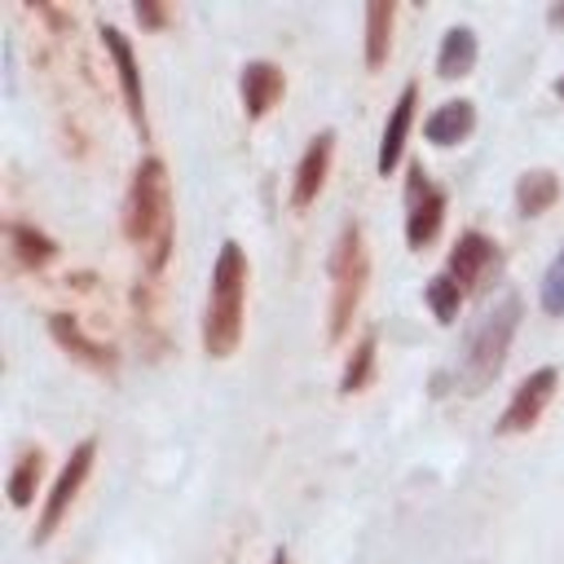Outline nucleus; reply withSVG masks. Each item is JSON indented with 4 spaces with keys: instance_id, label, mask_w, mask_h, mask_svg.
I'll return each mask as SVG.
<instances>
[{
    "instance_id": "9b49d317",
    "label": "nucleus",
    "mask_w": 564,
    "mask_h": 564,
    "mask_svg": "<svg viewBox=\"0 0 564 564\" xmlns=\"http://www.w3.org/2000/svg\"><path fill=\"white\" fill-rule=\"evenodd\" d=\"M282 93H286V79L273 62H247L242 66V106L251 119H264Z\"/></svg>"
},
{
    "instance_id": "0eeeda50",
    "label": "nucleus",
    "mask_w": 564,
    "mask_h": 564,
    "mask_svg": "<svg viewBox=\"0 0 564 564\" xmlns=\"http://www.w3.org/2000/svg\"><path fill=\"white\" fill-rule=\"evenodd\" d=\"M551 392H555V370H551V366L533 370V375H529V379L516 388V397L507 401V410H502V419H498V436L529 432V427L542 419V410H546Z\"/></svg>"
},
{
    "instance_id": "f8f14e48",
    "label": "nucleus",
    "mask_w": 564,
    "mask_h": 564,
    "mask_svg": "<svg viewBox=\"0 0 564 564\" xmlns=\"http://www.w3.org/2000/svg\"><path fill=\"white\" fill-rule=\"evenodd\" d=\"M414 101H419V88H414V84H405V88H401V97H397V106H392V115H388V123H383V141H379V159H375L379 176H388V172L401 163L405 132H410V119H414Z\"/></svg>"
},
{
    "instance_id": "f03ea898",
    "label": "nucleus",
    "mask_w": 564,
    "mask_h": 564,
    "mask_svg": "<svg viewBox=\"0 0 564 564\" xmlns=\"http://www.w3.org/2000/svg\"><path fill=\"white\" fill-rule=\"evenodd\" d=\"M242 300H247V256L238 242H225L212 264L207 317H203V352L225 361L242 339Z\"/></svg>"
},
{
    "instance_id": "b1692460",
    "label": "nucleus",
    "mask_w": 564,
    "mask_h": 564,
    "mask_svg": "<svg viewBox=\"0 0 564 564\" xmlns=\"http://www.w3.org/2000/svg\"><path fill=\"white\" fill-rule=\"evenodd\" d=\"M551 22H564V4H560V9H551Z\"/></svg>"
},
{
    "instance_id": "2eb2a0df",
    "label": "nucleus",
    "mask_w": 564,
    "mask_h": 564,
    "mask_svg": "<svg viewBox=\"0 0 564 564\" xmlns=\"http://www.w3.org/2000/svg\"><path fill=\"white\" fill-rule=\"evenodd\" d=\"M392 18H397V4H392V0L366 4V66H370V70L388 62V48H392Z\"/></svg>"
},
{
    "instance_id": "7ed1b4c3",
    "label": "nucleus",
    "mask_w": 564,
    "mask_h": 564,
    "mask_svg": "<svg viewBox=\"0 0 564 564\" xmlns=\"http://www.w3.org/2000/svg\"><path fill=\"white\" fill-rule=\"evenodd\" d=\"M366 278H370V260H366V238L361 225H344L335 247H330V317H326V339H344V330L352 326V313L366 295Z\"/></svg>"
},
{
    "instance_id": "20e7f679",
    "label": "nucleus",
    "mask_w": 564,
    "mask_h": 564,
    "mask_svg": "<svg viewBox=\"0 0 564 564\" xmlns=\"http://www.w3.org/2000/svg\"><path fill=\"white\" fill-rule=\"evenodd\" d=\"M516 326H520V295H507L494 313H485V322L467 339V357H463V370H458L463 392L476 397V392H485L494 383V375L507 361V348H511Z\"/></svg>"
},
{
    "instance_id": "ddd939ff",
    "label": "nucleus",
    "mask_w": 564,
    "mask_h": 564,
    "mask_svg": "<svg viewBox=\"0 0 564 564\" xmlns=\"http://www.w3.org/2000/svg\"><path fill=\"white\" fill-rule=\"evenodd\" d=\"M471 128H476V106H471V101H445V106H436V110L427 115L423 137H427L432 145H454V141H463Z\"/></svg>"
},
{
    "instance_id": "dca6fc26",
    "label": "nucleus",
    "mask_w": 564,
    "mask_h": 564,
    "mask_svg": "<svg viewBox=\"0 0 564 564\" xmlns=\"http://www.w3.org/2000/svg\"><path fill=\"white\" fill-rule=\"evenodd\" d=\"M476 66V35L467 26H449L445 40H441V53H436V75L441 79H458Z\"/></svg>"
},
{
    "instance_id": "aec40b11",
    "label": "nucleus",
    "mask_w": 564,
    "mask_h": 564,
    "mask_svg": "<svg viewBox=\"0 0 564 564\" xmlns=\"http://www.w3.org/2000/svg\"><path fill=\"white\" fill-rule=\"evenodd\" d=\"M370 370H375V330H366L361 344L352 348V357H348V366H344V379H339V392H344V397L361 392V388L370 383Z\"/></svg>"
},
{
    "instance_id": "39448f33",
    "label": "nucleus",
    "mask_w": 564,
    "mask_h": 564,
    "mask_svg": "<svg viewBox=\"0 0 564 564\" xmlns=\"http://www.w3.org/2000/svg\"><path fill=\"white\" fill-rule=\"evenodd\" d=\"M93 454H97V441H79V445L70 449V458H66L62 476L53 480V494H48V502H44V511H40V524H35V542H48V538L57 533L62 516L70 511L75 494L84 489V480H88V471H93Z\"/></svg>"
},
{
    "instance_id": "f257e3e1",
    "label": "nucleus",
    "mask_w": 564,
    "mask_h": 564,
    "mask_svg": "<svg viewBox=\"0 0 564 564\" xmlns=\"http://www.w3.org/2000/svg\"><path fill=\"white\" fill-rule=\"evenodd\" d=\"M123 238L145 251V269L159 273L172 251V189L163 159H141L123 198Z\"/></svg>"
},
{
    "instance_id": "f3484780",
    "label": "nucleus",
    "mask_w": 564,
    "mask_h": 564,
    "mask_svg": "<svg viewBox=\"0 0 564 564\" xmlns=\"http://www.w3.org/2000/svg\"><path fill=\"white\" fill-rule=\"evenodd\" d=\"M4 234H9V247H13V256H18V264H22V269H44V264L57 256V242H53L48 234L31 229V225L9 220V225H4Z\"/></svg>"
},
{
    "instance_id": "423d86ee",
    "label": "nucleus",
    "mask_w": 564,
    "mask_h": 564,
    "mask_svg": "<svg viewBox=\"0 0 564 564\" xmlns=\"http://www.w3.org/2000/svg\"><path fill=\"white\" fill-rule=\"evenodd\" d=\"M441 216H445V194L414 163L410 167V181H405V242L414 251L427 247L436 238V229H441Z\"/></svg>"
},
{
    "instance_id": "9d476101",
    "label": "nucleus",
    "mask_w": 564,
    "mask_h": 564,
    "mask_svg": "<svg viewBox=\"0 0 564 564\" xmlns=\"http://www.w3.org/2000/svg\"><path fill=\"white\" fill-rule=\"evenodd\" d=\"M48 335H53V339L75 357V361H84V366H93V370H101V375H115V366H119L115 348H110V344L88 339V335L79 330V322H75V317L53 313V317H48Z\"/></svg>"
},
{
    "instance_id": "5701e85b",
    "label": "nucleus",
    "mask_w": 564,
    "mask_h": 564,
    "mask_svg": "<svg viewBox=\"0 0 564 564\" xmlns=\"http://www.w3.org/2000/svg\"><path fill=\"white\" fill-rule=\"evenodd\" d=\"M137 22L159 31V26L167 22V9H163V4H154V0H141V4H137Z\"/></svg>"
},
{
    "instance_id": "1a4fd4ad",
    "label": "nucleus",
    "mask_w": 564,
    "mask_h": 564,
    "mask_svg": "<svg viewBox=\"0 0 564 564\" xmlns=\"http://www.w3.org/2000/svg\"><path fill=\"white\" fill-rule=\"evenodd\" d=\"M330 154H335V132H317L308 141V150L300 154V167H295V185H291V207H308L317 203L322 185H326V172H330Z\"/></svg>"
},
{
    "instance_id": "4468645a",
    "label": "nucleus",
    "mask_w": 564,
    "mask_h": 564,
    "mask_svg": "<svg viewBox=\"0 0 564 564\" xmlns=\"http://www.w3.org/2000/svg\"><path fill=\"white\" fill-rule=\"evenodd\" d=\"M489 260H494V242H489L485 234L467 229V234L454 242V251H449V278H454L458 286H471Z\"/></svg>"
},
{
    "instance_id": "412c9836",
    "label": "nucleus",
    "mask_w": 564,
    "mask_h": 564,
    "mask_svg": "<svg viewBox=\"0 0 564 564\" xmlns=\"http://www.w3.org/2000/svg\"><path fill=\"white\" fill-rule=\"evenodd\" d=\"M427 304H432V313H436V322H454L458 317V304H463V286L449 278V273H441V278H432L427 282Z\"/></svg>"
},
{
    "instance_id": "a211bd4d",
    "label": "nucleus",
    "mask_w": 564,
    "mask_h": 564,
    "mask_svg": "<svg viewBox=\"0 0 564 564\" xmlns=\"http://www.w3.org/2000/svg\"><path fill=\"white\" fill-rule=\"evenodd\" d=\"M555 198H560V181H555V172H546V167L524 172L520 185H516V207H520V216H542Z\"/></svg>"
},
{
    "instance_id": "4be33fe9",
    "label": "nucleus",
    "mask_w": 564,
    "mask_h": 564,
    "mask_svg": "<svg viewBox=\"0 0 564 564\" xmlns=\"http://www.w3.org/2000/svg\"><path fill=\"white\" fill-rule=\"evenodd\" d=\"M542 308H546L551 317L564 313V251L551 260V269H546V278H542Z\"/></svg>"
},
{
    "instance_id": "6e6552de",
    "label": "nucleus",
    "mask_w": 564,
    "mask_h": 564,
    "mask_svg": "<svg viewBox=\"0 0 564 564\" xmlns=\"http://www.w3.org/2000/svg\"><path fill=\"white\" fill-rule=\"evenodd\" d=\"M101 44H106V53H110V62H115V70H119V88H123L128 115H132V123H137L141 137H145V88H141V70H137L132 44L123 40L119 26H101Z\"/></svg>"
},
{
    "instance_id": "6ab92c4d",
    "label": "nucleus",
    "mask_w": 564,
    "mask_h": 564,
    "mask_svg": "<svg viewBox=\"0 0 564 564\" xmlns=\"http://www.w3.org/2000/svg\"><path fill=\"white\" fill-rule=\"evenodd\" d=\"M40 471H44V454H40V449H26V454L18 458V467L9 471V502H13V507H31Z\"/></svg>"
},
{
    "instance_id": "393cba45",
    "label": "nucleus",
    "mask_w": 564,
    "mask_h": 564,
    "mask_svg": "<svg viewBox=\"0 0 564 564\" xmlns=\"http://www.w3.org/2000/svg\"><path fill=\"white\" fill-rule=\"evenodd\" d=\"M555 93H560V97H564V75H560V84H555Z\"/></svg>"
}]
</instances>
